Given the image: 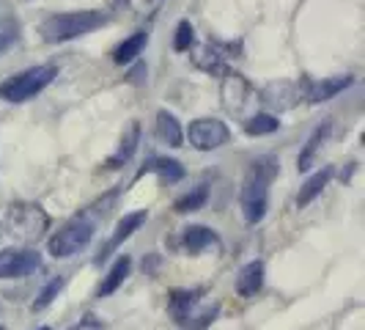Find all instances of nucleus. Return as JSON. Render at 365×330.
<instances>
[{"mask_svg": "<svg viewBox=\"0 0 365 330\" xmlns=\"http://www.w3.org/2000/svg\"><path fill=\"white\" fill-rule=\"evenodd\" d=\"M277 157L272 154H264L253 160L250 165V174L245 179V187H242V196H239V204H242V218L247 226H256L264 220L267 215V206H269V182L277 176Z\"/></svg>", "mask_w": 365, "mask_h": 330, "instance_id": "1", "label": "nucleus"}, {"mask_svg": "<svg viewBox=\"0 0 365 330\" xmlns=\"http://www.w3.org/2000/svg\"><path fill=\"white\" fill-rule=\"evenodd\" d=\"M6 229L22 245H36L50 229V215L44 212L41 204L14 201L6 212Z\"/></svg>", "mask_w": 365, "mask_h": 330, "instance_id": "2", "label": "nucleus"}, {"mask_svg": "<svg viewBox=\"0 0 365 330\" xmlns=\"http://www.w3.org/2000/svg\"><path fill=\"white\" fill-rule=\"evenodd\" d=\"M108 22V17L102 11H69V14H55V17H47L41 22V36L50 44H58V41H69V39L86 36L96 28H102Z\"/></svg>", "mask_w": 365, "mask_h": 330, "instance_id": "3", "label": "nucleus"}, {"mask_svg": "<svg viewBox=\"0 0 365 330\" xmlns=\"http://www.w3.org/2000/svg\"><path fill=\"white\" fill-rule=\"evenodd\" d=\"M55 74H58V69H55L53 64L34 66V69H28V72L6 80V83L0 86V96H3L6 102H28V99H34L36 94H41L53 83Z\"/></svg>", "mask_w": 365, "mask_h": 330, "instance_id": "4", "label": "nucleus"}, {"mask_svg": "<svg viewBox=\"0 0 365 330\" xmlns=\"http://www.w3.org/2000/svg\"><path fill=\"white\" fill-rule=\"evenodd\" d=\"M93 237V223L88 218H74L69 223H63L58 231H55L50 242H47V251L55 259H69L74 254H80Z\"/></svg>", "mask_w": 365, "mask_h": 330, "instance_id": "5", "label": "nucleus"}, {"mask_svg": "<svg viewBox=\"0 0 365 330\" xmlns=\"http://www.w3.org/2000/svg\"><path fill=\"white\" fill-rule=\"evenodd\" d=\"M187 138L198 151H215V149L228 144L231 132L220 119H195L187 129Z\"/></svg>", "mask_w": 365, "mask_h": 330, "instance_id": "6", "label": "nucleus"}, {"mask_svg": "<svg viewBox=\"0 0 365 330\" xmlns=\"http://www.w3.org/2000/svg\"><path fill=\"white\" fill-rule=\"evenodd\" d=\"M41 267V256L34 248H3L0 251V278H25Z\"/></svg>", "mask_w": 365, "mask_h": 330, "instance_id": "7", "label": "nucleus"}, {"mask_svg": "<svg viewBox=\"0 0 365 330\" xmlns=\"http://www.w3.org/2000/svg\"><path fill=\"white\" fill-rule=\"evenodd\" d=\"M250 96H253V89L242 74H228L225 77V83H222V105H225L228 113L242 116L247 102H250Z\"/></svg>", "mask_w": 365, "mask_h": 330, "instance_id": "8", "label": "nucleus"}, {"mask_svg": "<svg viewBox=\"0 0 365 330\" xmlns=\"http://www.w3.org/2000/svg\"><path fill=\"white\" fill-rule=\"evenodd\" d=\"M351 83H354V77H349V74H344V77H327V80H319V83L305 80V83H302V96H305L308 102H313V105H319V102H327L332 96H338V94L344 91V89H349Z\"/></svg>", "mask_w": 365, "mask_h": 330, "instance_id": "9", "label": "nucleus"}, {"mask_svg": "<svg viewBox=\"0 0 365 330\" xmlns=\"http://www.w3.org/2000/svg\"><path fill=\"white\" fill-rule=\"evenodd\" d=\"M299 99H302V86H297V83H283V80L267 86V89L261 91V102L272 110H289V108H294Z\"/></svg>", "mask_w": 365, "mask_h": 330, "instance_id": "10", "label": "nucleus"}, {"mask_svg": "<svg viewBox=\"0 0 365 330\" xmlns=\"http://www.w3.org/2000/svg\"><path fill=\"white\" fill-rule=\"evenodd\" d=\"M146 218H148V212L146 209H140V212H132V215H124V218L118 220V226H115V231H113V237H110V242H108V248L99 254V261L108 256L110 251L115 248V245H121L124 239H129L143 223H146Z\"/></svg>", "mask_w": 365, "mask_h": 330, "instance_id": "11", "label": "nucleus"}, {"mask_svg": "<svg viewBox=\"0 0 365 330\" xmlns=\"http://www.w3.org/2000/svg\"><path fill=\"white\" fill-rule=\"evenodd\" d=\"M182 242H184V251H187V254L198 256L201 251L212 248V245H217V234H215L212 229H206V226H187V229H184Z\"/></svg>", "mask_w": 365, "mask_h": 330, "instance_id": "12", "label": "nucleus"}, {"mask_svg": "<svg viewBox=\"0 0 365 330\" xmlns=\"http://www.w3.org/2000/svg\"><path fill=\"white\" fill-rule=\"evenodd\" d=\"M264 286V264L261 261H250L242 267V273L237 278V292L242 297H256Z\"/></svg>", "mask_w": 365, "mask_h": 330, "instance_id": "13", "label": "nucleus"}, {"mask_svg": "<svg viewBox=\"0 0 365 330\" xmlns=\"http://www.w3.org/2000/svg\"><path fill=\"white\" fill-rule=\"evenodd\" d=\"M129 270H132V259L129 256H118L115 259V264L110 267V273L105 275V281L99 284V289H96V297H110L113 292H118V286L127 281Z\"/></svg>", "mask_w": 365, "mask_h": 330, "instance_id": "14", "label": "nucleus"}, {"mask_svg": "<svg viewBox=\"0 0 365 330\" xmlns=\"http://www.w3.org/2000/svg\"><path fill=\"white\" fill-rule=\"evenodd\" d=\"M157 138L173 149H179L184 144V132L173 113H168V110H160V113H157Z\"/></svg>", "mask_w": 365, "mask_h": 330, "instance_id": "15", "label": "nucleus"}, {"mask_svg": "<svg viewBox=\"0 0 365 330\" xmlns=\"http://www.w3.org/2000/svg\"><path fill=\"white\" fill-rule=\"evenodd\" d=\"M332 174H335V171H332L329 165H327V168H322L319 174H313L311 179L302 184V187H299L297 206H299V209H305V206H308V204H311L316 196H322V190H324V187L329 184V179H332Z\"/></svg>", "mask_w": 365, "mask_h": 330, "instance_id": "16", "label": "nucleus"}, {"mask_svg": "<svg viewBox=\"0 0 365 330\" xmlns=\"http://www.w3.org/2000/svg\"><path fill=\"white\" fill-rule=\"evenodd\" d=\"M138 141H140V124L138 121H132L127 129V135L121 138V146H118V151L113 154L108 160V168L110 171H115V168H121V165L127 163L129 157L135 154V149H138Z\"/></svg>", "mask_w": 365, "mask_h": 330, "instance_id": "17", "label": "nucleus"}, {"mask_svg": "<svg viewBox=\"0 0 365 330\" xmlns=\"http://www.w3.org/2000/svg\"><path fill=\"white\" fill-rule=\"evenodd\" d=\"M327 135H329V124H322L319 129H313V135L308 138V144H305V149H302V154L297 157V168H299V171H308V168H313V160H316L319 149L324 146Z\"/></svg>", "mask_w": 365, "mask_h": 330, "instance_id": "18", "label": "nucleus"}, {"mask_svg": "<svg viewBox=\"0 0 365 330\" xmlns=\"http://www.w3.org/2000/svg\"><path fill=\"white\" fill-rule=\"evenodd\" d=\"M143 171H154V174H160V179H163V182H168V184L182 182V179H184L182 163H179V160H168V157H157V160H151ZM143 171H140V174H143Z\"/></svg>", "mask_w": 365, "mask_h": 330, "instance_id": "19", "label": "nucleus"}, {"mask_svg": "<svg viewBox=\"0 0 365 330\" xmlns=\"http://www.w3.org/2000/svg\"><path fill=\"white\" fill-rule=\"evenodd\" d=\"M148 36L143 34V31H138L135 36H129L127 41H121L118 47H115V53H113V61L115 64H129V61H135L138 55H140V50L146 47Z\"/></svg>", "mask_w": 365, "mask_h": 330, "instance_id": "20", "label": "nucleus"}, {"mask_svg": "<svg viewBox=\"0 0 365 330\" xmlns=\"http://www.w3.org/2000/svg\"><path fill=\"white\" fill-rule=\"evenodd\" d=\"M198 297H201V289L170 294V314L176 316V322H187V316H190V311H192V306L198 303Z\"/></svg>", "mask_w": 365, "mask_h": 330, "instance_id": "21", "label": "nucleus"}, {"mask_svg": "<svg viewBox=\"0 0 365 330\" xmlns=\"http://www.w3.org/2000/svg\"><path fill=\"white\" fill-rule=\"evenodd\" d=\"M206 199H209V190H206L203 184H198V187H192L190 193L179 196V199H176V204H173V209H176L179 215H187V212H198L203 204H206Z\"/></svg>", "mask_w": 365, "mask_h": 330, "instance_id": "22", "label": "nucleus"}, {"mask_svg": "<svg viewBox=\"0 0 365 330\" xmlns=\"http://www.w3.org/2000/svg\"><path fill=\"white\" fill-rule=\"evenodd\" d=\"M277 127H280V121L274 119L272 113H256V116H250L245 121V132L253 135V138H258V135H272Z\"/></svg>", "mask_w": 365, "mask_h": 330, "instance_id": "23", "label": "nucleus"}, {"mask_svg": "<svg viewBox=\"0 0 365 330\" xmlns=\"http://www.w3.org/2000/svg\"><path fill=\"white\" fill-rule=\"evenodd\" d=\"M192 41H195V31H192V25L187 19H182L179 28H176V36H173V50L176 53H187L192 47Z\"/></svg>", "mask_w": 365, "mask_h": 330, "instance_id": "24", "label": "nucleus"}, {"mask_svg": "<svg viewBox=\"0 0 365 330\" xmlns=\"http://www.w3.org/2000/svg\"><path fill=\"white\" fill-rule=\"evenodd\" d=\"M63 284H66L63 278H53V281H50V284H47L44 289H41V294L36 297V303H34V311H41V309H47V306L53 303L55 297L61 294V289H63Z\"/></svg>", "mask_w": 365, "mask_h": 330, "instance_id": "25", "label": "nucleus"}, {"mask_svg": "<svg viewBox=\"0 0 365 330\" xmlns=\"http://www.w3.org/2000/svg\"><path fill=\"white\" fill-rule=\"evenodd\" d=\"M217 314H220V306H209V309H203L201 314H195V316H190L187 319V328L190 330H203V328H209L215 319H217Z\"/></svg>", "mask_w": 365, "mask_h": 330, "instance_id": "26", "label": "nucleus"}, {"mask_svg": "<svg viewBox=\"0 0 365 330\" xmlns=\"http://www.w3.org/2000/svg\"><path fill=\"white\" fill-rule=\"evenodd\" d=\"M74 330H105V325H102L96 316H86V319H80V325Z\"/></svg>", "mask_w": 365, "mask_h": 330, "instance_id": "27", "label": "nucleus"}, {"mask_svg": "<svg viewBox=\"0 0 365 330\" xmlns=\"http://www.w3.org/2000/svg\"><path fill=\"white\" fill-rule=\"evenodd\" d=\"M143 74H146V66H143V64H138V66L129 72V80H132V83H143Z\"/></svg>", "mask_w": 365, "mask_h": 330, "instance_id": "28", "label": "nucleus"}, {"mask_svg": "<svg viewBox=\"0 0 365 330\" xmlns=\"http://www.w3.org/2000/svg\"><path fill=\"white\" fill-rule=\"evenodd\" d=\"M0 234H3V223H0Z\"/></svg>", "mask_w": 365, "mask_h": 330, "instance_id": "29", "label": "nucleus"}, {"mask_svg": "<svg viewBox=\"0 0 365 330\" xmlns=\"http://www.w3.org/2000/svg\"><path fill=\"white\" fill-rule=\"evenodd\" d=\"M38 330H50V328H38Z\"/></svg>", "mask_w": 365, "mask_h": 330, "instance_id": "30", "label": "nucleus"}, {"mask_svg": "<svg viewBox=\"0 0 365 330\" xmlns=\"http://www.w3.org/2000/svg\"><path fill=\"white\" fill-rule=\"evenodd\" d=\"M0 330H3V328H0Z\"/></svg>", "mask_w": 365, "mask_h": 330, "instance_id": "31", "label": "nucleus"}]
</instances>
